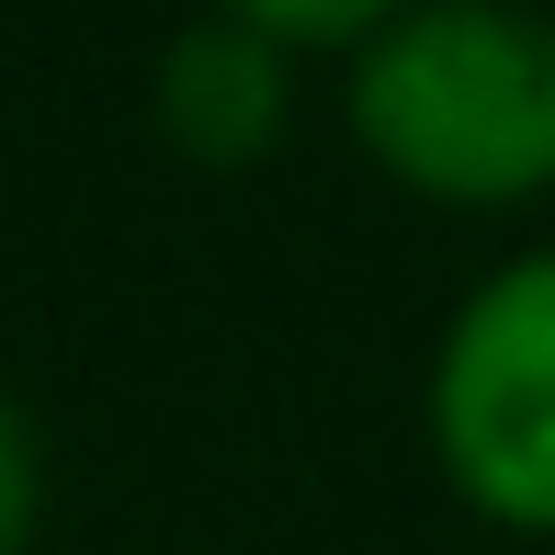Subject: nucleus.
I'll use <instances>...</instances> for the list:
<instances>
[{
	"label": "nucleus",
	"mask_w": 555,
	"mask_h": 555,
	"mask_svg": "<svg viewBox=\"0 0 555 555\" xmlns=\"http://www.w3.org/2000/svg\"><path fill=\"white\" fill-rule=\"evenodd\" d=\"M340 125L409 205H555V12L544 0H409L340 57Z\"/></svg>",
	"instance_id": "nucleus-1"
},
{
	"label": "nucleus",
	"mask_w": 555,
	"mask_h": 555,
	"mask_svg": "<svg viewBox=\"0 0 555 555\" xmlns=\"http://www.w3.org/2000/svg\"><path fill=\"white\" fill-rule=\"evenodd\" d=\"M420 431L488 533L555 544V238L465 284L420 374Z\"/></svg>",
	"instance_id": "nucleus-2"
},
{
	"label": "nucleus",
	"mask_w": 555,
	"mask_h": 555,
	"mask_svg": "<svg viewBox=\"0 0 555 555\" xmlns=\"http://www.w3.org/2000/svg\"><path fill=\"white\" fill-rule=\"evenodd\" d=\"M147 114H159V137L182 147V159L249 170V159H272V147H284L295 46L205 0V23H182V35L159 46V68H147Z\"/></svg>",
	"instance_id": "nucleus-3"
},
{
	"label": "nucleus",
	"mask_w": 555,
	"mask_h": 555,
	"mask_svg": "<svg viewBox=\"0 0 555 555\" xmlns=\"http://www.w3.org/2000/svg\"><path fill=\"white\" fill-rule=\"evenodd\" d=\"M216 12L261 23V35H284L295 57H351V46L374 35V23H397L409 0H216Z\"/></svg>",
	"instance_id": "nucleus-4"
},
{
	"label": "nucleus",
	"mask_w": 555,
	"mask_h": 555,
	"mask_svg": "<svg viewBox=\"0 0 555 555\" xmlns=\"http://www.w3.org/2000/svg\"><path fill=\"white\" fill-rule=\"evenodd\" d=\"M46 521V453H35V420L0 397V555H23Z\"/></svg>",
	"instance_id": "nucleus-5"
}]
</instances>
